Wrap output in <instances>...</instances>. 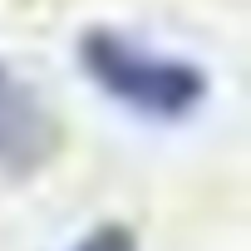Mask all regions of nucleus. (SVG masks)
I'll use <instances>...</instances> for the list:
<instances>
[{"label":"nucleus","instance_id":"f257e3e1","mask_svg":"<svg viewBox=\"0 0 251 251\" xmlns=\"http://www.w3.org/2000/svg\"><path fill=\"white\" fill-rule=\"evenodd\" d=\"M79 64L108 99H118L123 108H133L143 118L173 123V118H187L207 99V74L187 54L153 50L103 25L79 40Z\"/></svg>","mask_w":251,"mask_h":251},{"label":"nucleus","instance_id":"f03ea898","mask_svg":"<svg viewBox=\"0 0 251 251\" xmlns=\"http://www.w3.org/2000/svg\"><path fill=\"white\" fill-rule=\"evenodd\" d=\"M69 251H138V236L123 226V222H103V226L84 231Z\"/></svg>","mask_w":251,"mask_h":251},{"label":"nucleus","instance_id":"7ed1b4c3","mask_svg":"<svg viewBox=\"0 0 251 251\" xmlns=\"http://www.w3.org/2000/svg\"><path fill=\"white\" fill-rule=\"evenodd\" d=\"M0 89H5V74H0Z\"/></svg>","mask_w":251,"mask_h":251}]
</instances>
